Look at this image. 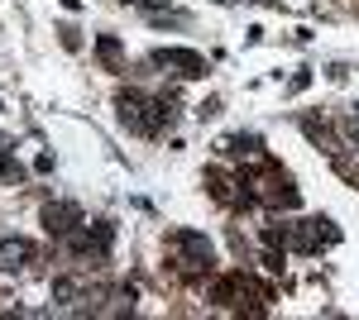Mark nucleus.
I'll return each instance as SVG.
<instances>
[{"instance_id":"nucleus-1","label":"nucleus","mask_w":359,"mask_h":320,"mask_svg":"<svg viewBox=\"0 0 359 320\" xmlns=\"http://www.w3.org/2000/svg\"><path fill=\"white\" fill-rule=\"evenodd\" d=\"M154 62H163V67H177L182 77H201V72H206V57L192 53V48H158V53H154Z\"/></svg>"},{"instance_id":"nucleus-2","label":"nucleus","mask_w":359,"mask_h":320,"mask_svg":"<svg viewBox=\"0 0 359 320\" xmlns=\"http://www.w3.org/2000/svg\"><path fill=\"white\" fill-rule=\"evenodd\" d=\"M43 225H48V235H67V230L82 225V211H77L72 201H48V206H43Z\"/></svg>"},{"instance_id":"nucleus-3","label":"nucleus","mask_w":359,"mask_h":320,"mask_svg":"<svg viewBox=\"0 0 359 320\" xmlns=\"http://www.w3.org/2000/svg\"><path fill=\"white\" fill-rule=\"evenodd\" d=\"M34 263V244L29 239H0V272H20Z\"/></svg>"},{"instance_id":"nucleus-4","label":"nucleus","mask_w":359,"mask_h":320,"mask_svg":"<svg viewBox=\"0 0 359 320\" xmlns=\"http://www.w3.org/2000/svg\"><path fill=\"white\" fill-rule=\"evenodd\" d=\"M172 244L192 258V263H211V244H206V235H192V230H177L172 235Z\"/></svg>"},{"instance_id":"nucleus-5","label":"nucleus","mask_w":359,"mask_h":320,"mask_svg":"<svg viewBox=\"0 0 359 320\" xmlns=\"http://www.w3.org/2000/svg\"><path fill=\"white\" fill-rule=\"evenodd\" d=\"M96 53H101V57H106V62L115 67V62H120V43H115L111 34H101V39H96Z\"/></svg>"},{"instance_id":"nucleus-6","label":"nucleus","mask_w":359,"mask_h":320,"mask_svg":"<svg viewBox=\"0 0 359 320\" xmlns=\"http://www.w3.org/2000/svg\"><path fill=\"white\" fill-rule=\"evenodd\" d=\"M53 296H57V301H72V296H77V282H72V277H57V282H53Z\"/></svg>"},{"instance_id":"nucleus-7","label":"nucleus","mask_w":359,"mask_h":320,"mask_svg":"<svg viewBox=\"0 0 359 320\" xmlns=\"http://www.w3.org/2000/svg\"><path fill=\"white\" fill-rule=\"evenodd\" d=\"M0 177H20V167H15V158H10V153H0Z\"/></svg>"},{"instance_id":"nucleus-8","label":"nucleus","mask_w":359,"mask_h":320,"mask_svg":"<svg viewBox=\"0 0 359 320\" xmlns=\"http://www.w3.org/2000/svg\"><path fill=\"white\" fill-rule=\"evenodd\" d=\"M135 5H144V10H168V0H135Z\"/></svg>"},{"instance_id":"nucleus-9","label":"nucleus","mask_w":359,"mask_h":320,"mask_svg":"<svg viewBox=\"0 0 359 320\" xmlns=\"http://www.w3.org/2000/svg\"><path fill=\"white\" fill-rule=\"evenodd\" d=\"M345 134H350V144H359V120H350V125H345Z\"/></svg>"},{"instance_id":"nucleus-10","label":"nucleus","mask_w":359,"mask_h":320,"mask_svg":"<svg viewBox=\"0 0 359 320\" xmlns=\"http://www.w3.org/2000/svg\"><path fill=\"white\" fill-rule=\"evenodd\" d=\"M216 5H230V0H216Z\"/></svg>"}]
</instances>
